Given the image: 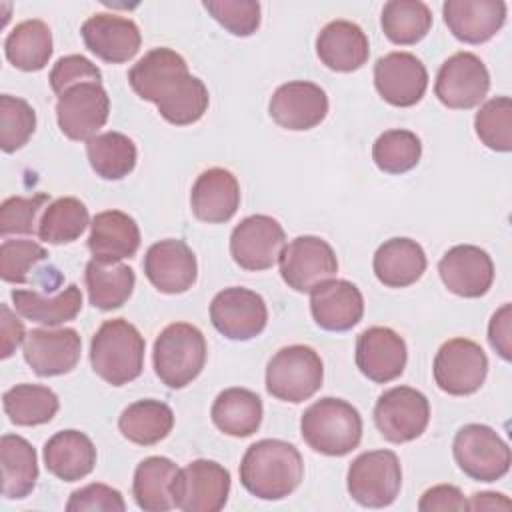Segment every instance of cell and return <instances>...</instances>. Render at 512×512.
Returning a JSON list of instances; mask_svg holds the SVG:
<instances>
[{"instance_id": "4", "label": "cell", "mask_w": 512, "mask_h": 512, "mask_svg": "<svg viewBox=\"0 0 512 512\" xmlns=\"http://www.w3.org/2000/svg\"><path fill=\"white\" fill-rule=\"evenodd\" d=\"M206 354V338L196 326L188 322L168 324L154 342V372L168 388H184L200 376Z\"/></svg>"}, {"instance_id": "28", "label": "cell", "mask_w": 512, "mask_h": 512, "mask_svg": "<svg viewBox=\"0 0 512 512\" xmlns=\"http://www.w3.org/2000/svg\"><path fill=\"white\" fill-rule=\"evenodd\" d=\"M186 74H190L186 60L178 52L160 46L146 52L130 68L128 82L142 100L158 104V100Z\"/></svg>"}, {"instance_id": "25", "label": "cell", "mask_w": 512, "mask_h": 512, "mask_svg": "<svg viewBox=\"0 0 512 512\" xmlns=\"http://www.w3.org/2000/svg\"><path fill=\"white\" fill-rule=\"evenodd\" d=\"M190 206L202 222H228L240 206V184L236 176L226 168L204 170L192 186Z\"/></svg>"}, {"instance_id": "44", "label": "cell", "mask_w": 512, "mask_h": 512, "mask_svg": "<svg viewBox=\"0 0 512 512\" xmlns=\"http://www.w3.org/2000/svg\"><path fill=\"white\" fill-rule=\"evenodd\" d=\"M476 136L494 152L512 150V100L508 96L490 98L474 116Z\"/></svg>"}, {"instance_id": "11", "label": "cell", "mask_w": 512, "mask_h": 512, "mask_svg": "<svg viewBox=\"0 0 512 512\" xmlns=\"http://www.w3.org/2000/svg\"><path fill=\"white\" fill-rule=\"evenodd\" d=\"M278 262L282 280L296 292H312L338 272V258L320 236L294 238L284 246Z\"/></svg>"}, {"instance_id": "6", "label": "cell", "mask_w": 512, "mask_h": 512, "mask_svg": "<svg viewBox=\"0 0 512 512\" xmlns=\"http://www.w3.org/2000/svg\"><path fill=\"white\" fill-rule=\"evenodd\" d=\"M458 468L480 482H496L508 474L512 454L500 434L486 424L462 426L452 442Z\"/></svg>"}, {"instance_id": "34", "label": "cell", "mask_w": 512, "mask_h": 512, "mask_svg": "<svg viewBox=\"0 0 512 512\" xmlns=\"http://www.w3.org/2000/svg\"><path fill=\"white\" fill-rule=\"evenodd\" d=\"M14 310L32 322L44 324V326H58L64 322H70L78 316L82 310V292L76 284L66 286L56 296H42L36 290H12L10 292Z\"/></svg>"}, {"instance_id": "7", "label": "cell", "mask_w": 512, "mask_h": 512, "mask_svg": "<svg viewBox=\"0 0 512 512\" xmlns=\"http://www.w3.org/2000/svg\"><path fill=\"white\" fill-rule=\"evenodd\" d=\"M346 486L352 500L366 508L390 506L402 486L400 460L392 450H370L352 460Z\"/></svg>"}, {"instance_id": "45", "label": "cell", "mask_w": 512, "mask_h": 512, "mask_svg": "<svg viewBox=\"0 0 512 512\" xmlns=\"http://www.w3.org/2000/svg\"><path fill=\"white\" fill-rule=\"evenodd\" d=\"M36 130L34 108L18 96H0V148L4 152L20 150Z\"/></svg>"}, {"instance_id": "54", "label": "cell", "mask_w": 512, "mask_h": 512, "mask_svg": "<svg viewBox=\"0 0 512 512\" xmlns=\"http://www.w3.org/2000/svg\"><path fill=\"white\" fill-rule=\"evenodd\" d=\"M512 502L498 492H478L468 502V510H510Z\"/></svg>"}, {"instance_id": "40", "label": "cell", "mask_w": 512, "mask_h": 512, "mask_svg": "<svg viewBox=\"0 0 512 512\" xmlns=\"http://www.w3.org/2000/svg\"><path fill=\"white\" fill-rule=\"evenodd\" d=\"M386 38L400 46L420 42L432 28V12L420 0H390L380 16Z\"/></svg>"}, {"instance_id": "41", "label": "cell", "mask_w": 512, "mask_h": 512, "mask_svg": "<svg viewBox=\"0 0 512 512\" xmlns=\"http://www.w3.org/2000/svg\"><path fill=\"white\" fill-rule=\"evenodd\" d=\"M88 224L90 216L84 202L74 196H64L44 208L36 234L48 244H68L78 240Z\"/></svg>"}, {"instance_id": "24", "label": "cell", "mask_w": 512, "mask_h": 512, "mask_svg": "<svg viewBox=\"0 0 512 512\" xmlns=\"http://www.w3.org/2000/svg\"><path fill=\"white\" fill-rule=\"evenodd\" d=\"M442 14L454 38L466 44L488 42L506 22L502 0H446Z\"/></svg>"}, {"instance_id": "53", "label": "cell", "mask_w": 512, "mask_h": 512, "mask_svg": "<svg viewBox=\"0 0 512 512\" xmlns=\"http://www.w3.org/2000/svg\"><path fill=\"white\" fill-rule=\"evenodd\" d=\"M24 340L26 330L22 320H18L8 304H0V356L10 358Z\"/></svg>"}, {"instance_id": "22", "label": "cell", "mask_w": 512, "mask_h": 512, "mask_svg": "<svg viewBox=\"0 0 512 512\" xmlns=\"http://www.w3.org/2000/svg\"><path fill=\"white\" fill-rule=\"evenodd\" d=\"M86 48L108 64H122L132 60L140 50V30L134 20L98 12L92 14L80 28Z\"/></svg>"}, {"instance_id": "8", "label": "cell", "mask_w": 512, "mask_h": 512, "mask_svg": "<svg viewBox=\"0 0 512 512\" xmlns=\"http://www.w3.org/2000/svg\"><path fill=\"white\" fill-rule=\"evenodd\" d=\"M434 382L452 396H468L480 390L488 374V358L480 344L468 338L444 342L432 364Z\"/></svg>"}, {"instance_id": "35", "label": "cell", "mask_w": 512, "mask_h": 512, "mask_svg": "<svg viewBox=\"0 0 512 512\" xmlns=\"http://www.w3.org/2000/svg\"><path fill=\"white\" fill-rule=\"evenodd\" d=\"M174 426V412L166 402L144 398L126 406L118 418L122 436L138 446H152L164 440Z\"/></svg>"}, {"instance_id": "27", "label": "cell", "mask_w": 512, "mask_h": 512, "mask_svg": "<svg viewBox=\"0 0 512 512\" xmlns=\"http://www.w3.org/2000/svg\"><path fill=\"white\" fill-rule=\"evenodd\" d=\"M140 248V228L132 216L120 210L98 212L90 222L88 250L94 260L120 262Z\"/></svg>"}, {"instance_id": "47", "label": "cell", "mask_w": 512, "mask_h": 512, "mask_svg": "<svg viewBox=\"0 0 512 512\" xmlns=\"http://www.w3.org/2000/svg\"><path fill=\"white\" fill-rule=\"evenodd\" d=\"M50 200L46 192H38L30 198L10 196L0 206V234H34L38 232V214L44 212V204Z\"/></svg>"}, {"instance_id": "23", "label": "cell", "mask_w": 512, "mask_h": 512, "mask_svg": "<svg viewBox=\"0 0 512 512\" xmlns=\"http://www.w3.org/2000/svg\"><path fill=\"white\" fill-rule=\"evenodd\" d=\"M314 322L328 332H346L364 316L362 292L348 280H328L310 292Z\"/></svg>"}, {"instance_id": "52", "label": "cell", "mask_w": 512, "mask_h": 512, "mask_svg": "<svg viewBox=\"0 0 512 512\" xmlns=\"http://www.w3.org/2000/svg\"><path fill=\"white\" fill-rule=\"evenodd\" d=\"M510 322H512V308H510V304H502L492 314L490 324H488V342L504 360L512 358V340H510L512 330H510Z\"/></svg>"}, {"instance_id": "29", "label": "cell", "mask_w": 512, "mask_h": 512, "mask_svg": "<svg viewBox=\"0 0 512 512\" xmlns=\"http://www.w3.org/2000/svg\"><path fill=\"white\" fill-rule=\"evenodd\" d=\"M44 464L56 478L76 482L94 470L96 448L84 432L60 430L44 444Z\"/></svg>"}, {"instance_id": "46", "label": "cell", "mask_w": 512, "mask_h": 512, "mask_svg": "<svg viewBox=\"0 0 512 512\" xmlns=\"http://www.w3.org/2000/svg\"><path fill=\"white\" fill-rule=\"evenodd\" d=\"M46 258V248L34 240H4L0 246V278L10 284H24L30 270Z\"/></svg>"}, {"instance_id": "32", "label": "cell", "mask_w": 512, "mask_h": 512, "mask_svg": "<svg viewBox=\"0 0 512 512\" xmlns=\"http://www.w3.org/2000/svg\"><path fill=\"white\" fill-rule=\"evenodd\" d=\"M2 496L8 500L26 498L38 480V456L34 446L18 436L4 434L0 438Z\"/></svg>"}, {"instance_id": "10", "label": "cell", "mask_w": 512, "mask_h": 512, "mask_svg": "<svg viewBox=\"0 0 512 512\" xmlns=\"http://www.w3.org/2000/svg\"><path fill=\"white\" fill-rule=\"evenodd\" d=\"M430 420L428 398L410 386H394L380 394L374 406V424L384 440L404 444L422 436Z\"/></svg>"}, {"instance_id": "51", "label": "cell", "mask_w": 512, "mask_h": 512, "mask_svg": "<svg viewBox=\"0 0 512 512\" xmlns=\"http://www.w3.org/2000/svg\"><path fill=\"white\" fill-rule=\"evenodd\" d=\"M420 512H436V510H468V500L460 492V488L452 484H438L428 488L420 502Z\"/></svg>"}, {"instance_id": "15", "label": "cell", "mask_w": 512, "mask_h": 512, "mask_svg": "<svg viewBox=\"0 0 512 512\" xmlns=\"http://www.w3.org/2000/svg\"><path fill=\"white\" fill-rule=\"evenodd\" d=\"M212 326L230 340H250L262 334L268 322L264 298L244 286L220 290L210 302Z\"/></svg>"}, {"instance_id": "38", "label": "cell", "mask_w": 512, "mask_h": 512, "mask_svg": "<svg viewBox=\"0 0 512 512\" xmlns=\"http://www.w3.org/2000/svg\"><path fill=\"white\" fill-rule=\"evenodd\" d=\"M4 412L16 426H40L50 422L60 400L48 386L42 384H16L2 396Z\"/></svg>"}, {"instance_id": "19", "label": "cell", "mask_w": 512, "mask_h": 512, "mask_svg": "<svg viewBox=\"0 0 512 512\" xmlns=\"http://www.w3.org/2000/svg\"><path fill=\"white\" fill-rule=\"evenodd\" d=\"M438 274L452 294L480 298L494 282V264L490 254L480 246L458 244L440 258Z\"/></svg>"}, {"instance_id": "30", "label": "cell", "mask_w": 512, "mask_h": 512, "mask_svg": "<svg viewBox=\"0 0 512 512\" xmlns=\"http://www.w3.org/2000/svg\"><path fill=\"white\" fill-rule=\"evenodd\" d=\"M424 248L412 238H390L378 246L372 268L388 288H406L420 280L426 270Z\"/></svg>"}, {"instance_id": "17", "label": "cell", "mask_w": 512, "mask_h": 512, "mask_svg": "<svg viewBox=\"0 0 512 512\" xmlns=\"http://www.w3.org/2000/svg\"><path fill=\"white\" fill-rule=\"evenodd\" d=\"M142 266L150 284L162 294H182L194 286L198 276L194 252L178 238L154 242L146 250Z\"/></svg>"}, {"instance_id": "18", "label": "cell", "mask_w": 512, "mask_h": 512, "mask_svg": "<svg viewBox=\"0 0 512 512\" xmlns=\"http://www.w3.org/2000/svg\"><path fill=\"white\" fill-rule=\"evenodd\" d=\"M272 120L286 130H310L328 114L326 92L308 80H292L278 86L270 98Z\"/></svg>"}, {"instance_id": "9", "label": "cell", "mask_w": 512, "mask_h": 512, "mask_svg": "<svg viewBox=\"0 0 512 512\" xmlns=\"http://www.w3.org/2000/svg\"><path fill=\"white\" fill-rule=\"evenodd\" d=\"M230 494V472L214 460H192L172 484L174 508L182 512H218Z\"/></svg>"}, {"instance_id": "20", "label": "cell", "mask_w": 512, "mask_h": 512, "mask_svg": "<svg viewBox=\"0 0 512 512\" xmlns=\"http://www.w3.org/2000/svg\"><path fill=\"white\" fill-rule=\"evenodd\" d=\"M408 360L404 338L388 326H370L356 340V366L376 384L396 380Z\"/></svg>"}, {"instance_id": "2", "label": "cell", "mask_w": 512, "mask_h": 512, "mask_svg": "<svg viewBox=\"0 0 512 512\" xmlns=\"http://www.w3.org/2000/svg\"><path fill=\"white\" fill-rule=\"evenodd\" d=\"M144 336L124 318L106 320L90 342L92 370L112 386L136 380L144 368Z\"/></svg>"}, {"instance_id": "21", "label": "cell", "mask_w": 512, "mask_h": 512, "mask_svg": "<svg viewBox=\"0 0 512 512\" xmlns=\"http://www.w3.org/2000/svg\"><path fill=\"white\" fill-rule=\"evenodd\" d=\"M82 340L74 328H34L24 340V360L38 376H60L76 368Z\"/></svg>"}, {"instance_id": "3", "label": "cell", "mask_w": 512, "mask_h": 512, "mask_svg": "<svg viewBox=\"0 0 512 512\" xmlns=\"http://www.w3.org/2000/svg\"><path fill=\"white\" fill-rule=\"evenodd\" d=\"M300 432L314 452L346 456L362 440V416L350 402L326 396L304 410Z\"/></svg>"}, {"instance_id": "1", "label": "cell", "mask_w": 512, "mask_h": 512, "mask_svg": "<svg viewBox=\"0 0 512 512\" xmlns=\"http://www.w3.org/2000/svg\"><path fill=\"white\" fill-rule=\"evenodd\" d=\"M304 478V462L290 442L264 438L250 444L240 462L242 486L260 500L290 496Z\"/></svg>"}, {"instance_id": "50", "label": "cell", "mask_w": 512, "mask_h": 512, "mask_svg": "<svg viewBox=\"0 0 512 512\" xmlns=\"http://www.w3.org/2000/svg\"><path fill=\"white\" fill-rule=\"evenodd\" d=\"M68 512H86V510H102V512H124L126 504L122 494L100 482H92L80 490H74L70 494V500L66 502Z\"/></svg>"}, {"instance_id": "31", "label": "cell", "mask_w": 512, "mask_h": 512, "mask_svg": "<svg viewBox=\"0 0 512 512\" xmlns=\"http://www.w3.org/2000/svg\"><path fill=\"white\" fill-rule=\"evenodd\" d=\"M262 400L248 388L222 390L210 410L214 426L234 438L252 436L262 424Z\"/></svg>"}, {"instance_id": "49", "label": "cell", "mask_w": 512, "mask_h": 512, "mask_svg": "<svg viewBox=\"0 0 512 512\" xmlns=\"http://www.w3.org/2000/svg\"><path fill=\"white\" fill-rule=\"evenodd\" d=\"M50 86L56 96L80 82H102V72L86 56L70 54L56 60L50 70Z\"/></svg>"}, {"instance_id": "33", "label": "cell", "mask_w": 512, "mask_h": 512, "mask_svg": "<svg viewBox=\"0 0 512 512\" xmlns=\"http://www.w3.org/2000/svg\"><path fill=\"white\" fill-rule=\"evenodd\" d=\"M178 466L166 456L144 458L132 480V494L144 512H166L174 508L172 484L178 476Z\"/></svg>"}, {"instance_id": "43", "label": "cell", "mask_w": 512, "mask_h": 512, "mask_svg": "<svg viewBox=\"0 0 512 512\" xmlns=\"http://www.w3.org/2000/svg\"><path fill=\"white\" fill-rule=\"evenodd\" d=\"M422 156V142L410 130H386L372 146L374 164L386 174H404L412 170Z\"/></svg>"}, {"instance_id": "16", "label": "cell", "mask_w": 512, "mask_h": 512, "mask_svg": "<svg viewBox=\"0 0 512 512\" xmlns=\"http://www.w3.org/2000/svg\"><path fill=\"white\" fill-rule=\"evenodd\" d=\"M374 86L388 104L408 108L422 100L428 88V72L414 54L390 52L374 64Z\"/></svg>"}, {"instance_id": "42", "label": "cell", "mask_w": 512, "mask_h": 512, "mask_svg": "<svg viewBox=\"0 0 512 512\" xmlns=\"http://www.w3.org/2000/svg\"><path fill=\"white\" fill-rule=\"evenodd\" d=\"M208 102L210 96L204 82L192 74H186L156 106L166 122L174 126H188L204 116Z\"/></svg>"}, {"instance_id": "13", "label": "cell", "mask_w": 512, "mask_h": 512, "mask_svg": "<svg viewBox=\"0 0 512 512\" xmlns=\"http://www.w3.org/2000/svg\"><path fill=\"white\" fill-rule=\"evenodd\" d=\"M490 90L486 64L472 52H456L440 66L434 82L436 98L452 110L478 106Z\"/></svg>"}, {"instance_id": "26", "label": "cell", "mask_w": 512, "mask_h": 512, "mask_svg": "<svg viewBox=\"0 0 512 512\" xmlns=\"http://www.w3.org/2000/svg\"><path fill=\"white\" fill-rule=\"evenodd\" d=\"M320 62L336 72H354L370 56V44L364 30L350 20L328 22L316 38Z\"/></svg>"}, {"instance_id": "48", "label": "cell", "mask_w": 512, "mask_h": 512, "mask_svg": "<svg viewBox=\"0 0 512 512\" xmlns=\"http://www.w3.org/2000/svg\"><path fill=\"white\" fill-rule=\"evenodd\" d=\"M204 8L234 36H252L260 26V4L256 0H206Z\"/></svg>"}, {"instance_id": "37", "label": "cell", "mask_w": 512, "mask_h": 512, "mask_svg": "<svg viewBox=\"0 0 512 512\" xmlns=\"http://www.w3.org/2000/svg\"><path fill=\"white\" fill-rule=\"evenodd\" d=\"M4 54L18 70H42L52 56V32L48 24L36 18L16 24L4 40Z\"/></svg>"}, {"instance_id": "36", "label": "cell", "mask_w": 512, "mask_h": 512, "mask_svg": "<svg viewBox=\"0 0 512 512\" xmlns=\"http://www.w3.org/2000/svg\"><path fill=\"white\" fill-rule=\"evenodd\" d=\"M84 282L90 304L100 310H114L128 302L132 296L136 276L134 270L120 262L90 260L86 264Z\"/></svg>"}, {"instance_id": "5", "label": "cell", "mask_w": 512, "mask_h": 512, "mask_svg": "<svg viewBox=\"0 0 512 512\" xmlns=\"http://www.w3.org/2000/svg\"><path fill=\"white\" fill-rule=\"evenodd\" d=\"M324 380L320 354L304 344L280 348L266 366V390L282 402L300 404L312 398Z\"/></svg>"}, {"instance_id": "12", "label": "cell", "mask_w": 512, "mask_h": 512, "mask_svg": "<svg viewBox=\"0 0 512 512\" xmlns=\"http://www.w3.org/2000/svg\"><path fill=\"white\" fill-rule=\"evenodd\" d=\"M110 98L102 82H80L58 96L56 120L60 132L70 140H90L106 124Z\"/></svg>"}, {"instance_id": "14", "label": "cell", "mask_w": 512, "mask_h": 512, "mask_svg": "<svg viewBox=\"0 0 512 512\" xmlns=\"http://www.w3.org/2000/svg\"><path fill=\"white\" fill-rule=\"evenodd\" d=\"M286 246V234L280 222L266 214H252L230 234V254L234 262L250 272L272 268Z\"/></svg>"}, {"instance_id": "39", "label": "cell", "mask_w": 512, "mask_h": 512, "mask_svg": "<svg viewBox=\"0 0 512 512\" xmlns=\"http://www.w3.org/2000/svg\"><path fill=\"white\" fill-rule=\"evenodd\" d=\"M86 156L92 170L104 180H122L136 166V144L122 132L96 134L86 142Z\"/></svg>"}]
</instances>
